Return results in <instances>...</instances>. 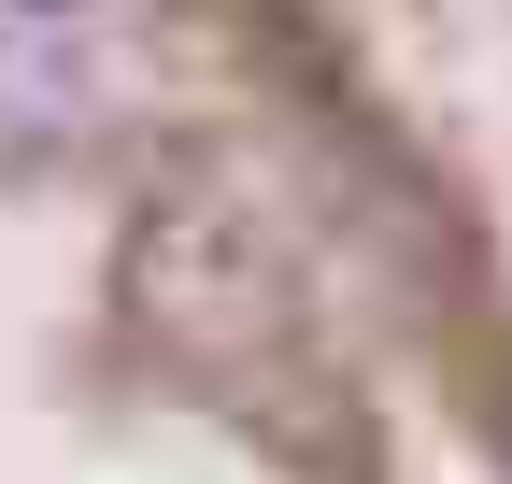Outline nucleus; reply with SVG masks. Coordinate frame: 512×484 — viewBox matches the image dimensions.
Instances as JSON below:
<instances>
[{"instance_id":"nucleus-1","label":"nucleus","mask_w":512,"mask_h":484,"mask_svg":"<svg viewBox=\"0 0 512 484\" xmlns=\"http://www.w3.org/2000/svg\"><path fill=\"white\" fill-rule=\"evenodd\" d=\"M0 484H484L171 0H0Z\"/></svg>"},{"instance_id":"nucleus-2","label":"nucleus","mask_w":512,"mask_h":484,"mask_svg":"<svg viewBox=\"0 0 512 484\" xmlns=\"http://www.w3.org/2000/svg\"><path fill=\"white\" fill-rule=\"evenodd\" d=\"M299 143L413 385L512 484V0H171Z\"/></svg>"}]
</instances>
